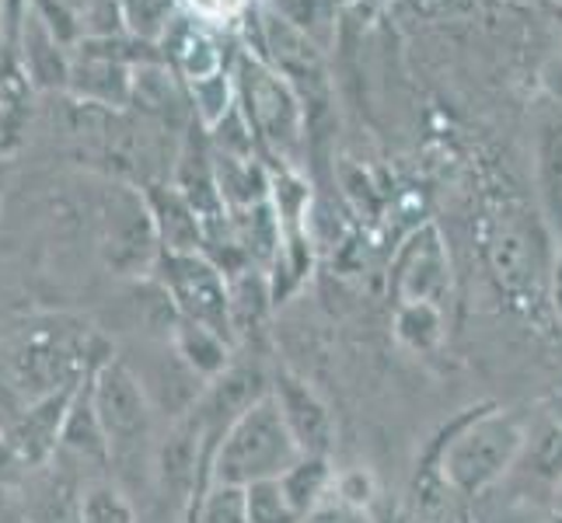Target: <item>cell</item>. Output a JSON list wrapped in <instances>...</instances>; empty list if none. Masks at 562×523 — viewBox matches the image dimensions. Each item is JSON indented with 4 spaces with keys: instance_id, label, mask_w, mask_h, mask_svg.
I'll use <instances>...</instances> for the list:
<instances>
[{
    "instance_id": "1",
    "label": "cell",
    "mask_w": 562,
    "mask_h": 523,
    "mask_svg": "<svg viewBox=\"0 0 562 523\" xmlns=\"http://www.w3.org/2000/svg\"><path fill=\"white\" fill-rule=\"evenodd\" d=\"M112 353V342L81 321H35L25 328H14L11 336L0 339V387L22 409V405L35 398L53 395L74 380L88 377Z\"/></svg>"
},
{
    "instance_id": "2",
    "label": "cell",
    "mask_w": 562,
    "mask_h": 523,
    "mask_svg": "<svg viewBox=\"0 0 562 523\" xmlns=\"http://www.w3.org/2000/svg\"><path fill=\"white\" fill-rule=\"evenodd\" d=\"M443 425L448 436L440 451V471L461 502L486 496L528 447L525 419L499 409L496 401L472 405Z\"/></svg>"
},
{
    "instance_id": "3",
    "label": "cell",
    "mask_w": 562,
    "mask_h": 523,
    "mask_svg": "<svg viewBox=\"0 0 562 523\" xmlns=\"http://www.w3.org/2000/svg\"><path fill=\"white\" fill-rule=\"evenodd\" d=\"M91 405L109 447V481L126 486L137 475L150 486V457H154V412L144 395L137 374L130 371L123 356H109L91 371Z\"/></svg>"
},
{
    "instance_id": "4",
    "label": "cell",
    "mask_w": 562,
    "mask_h": 523,
    "mask_svg": "<svg viewBox=\"0 0 562 523\" xmlns=\"http://www.w3.org/2000/svg\"><path fill=\"white\" fill-rule=\"evenodd\" d=\"M301 457L294 436L277 412L273 398H259L251 409H245L235 422L227 425L221 443L213 447L206 478L210 486H256V481L280 478L290 464Z\"/></svg>"
},
{
    "instance_id": "5",
    "label": "cell",
    "mask_w": 562,
    "mask_h": 523,
    "mask_svg": "<svg viewBox=\"0 0 562 523\" xmlns=\"http://www.w3.org/2000/svg\"><path fill=\"white\" fill-rule=\"evenodd\" d=\"M154 273H158L161 294L171 304L176 318L206 325L231 339L227 276L217 262H210L203 251H161Z\"/></svg>"
},
{
    "instance_id": "6",
    "label": "cell",
    "mask_w": 562,
    "mask_h": 523,
    "mask_svg": "<svg viewBox=\"0 0 562 523\" xmlns=\"http://www.w3.org/2000/svg\"><path fill=\"white\" fill-rule=\"evenodd\" d=\"M99 248L115 276H150L161 259L150 206L130 189H112L99 217Z\"/></svg>"
},
{
    "instance_id": "7",
    "label": "cell",
    "mask_w": 562,
    "mask_h": 523,
    "mask_svg": "<svg viewBox=\"0 0 562 523\" xmlns=\"http://www.w3.org/2000/svg\"><path fill=\"white\" fill-rule=\"evenodd\" d=\"M269 398H273L277 412L286 425V433L294 436L301 454L333 457L336 447V419L328 401L290 366L269 371Z\"/></svg>"
},
{
    "instance_id": "8",
    "label": "cell",
    "mask_w": 562,
    "mask_h": 523,
    "mask_svg": "<svg viewBox=\"0 0 562 523\" xmlns=\"http://www.w3.org/2000/svg\"><path fill=\"white\" fill-rule=\"evenodd\" d=\"M81 380H74V384L60 387V391L43 395V398L22 405V409H18V416L4 425V436L11 443L14 457L25 464V471L43 468V464L53 461L56 440H60L67 409H70L74 395H77V387H81Z\"/></svg>"
},
{
    "instance_id": "9",
    "label": "cell",
    "mask_w": 562,
    "mask_h": 523,
    "mask_svg": "<svg viewBox=\"0 0 562 523\" xmlns=\"http://www.w3.org/2000/svg\"><path fill=\"white\" fill-rule=\"evenodd\" d=\"M392 289H395V304L443 307V300L451 294V269L434 227H423L409 238V245H405V251L395 262Z\"/></svg>"
},
{
    "instance_id": "10",
    "label": "cell",
    "mask_w": 562,
    "mask_h": 523,
    "mask_svg": "<svg viewBox=\"0 0 562 523\" xmlns=\"http://www.w3.org/2000/svg\"><path fill=\"white\" fill-rule=\"evenodd\" d=\"M85 489L81 475L64 468L60 461L32 468L18 486L22 523H81Z\"/></svg>"
},
{
    "instance_id": "11",
    "label": "cell",
    "mask_w": 562,
    "mask_h": 523,
    "mask_svg": "<svg viewBox=\"0 0 562 523\" xmlns=\"http://www.w3.org/2000/svg\"><path fill=\"white\" fill-rule=\"evenodd\" d=\"M486 251H490V265L499 286L507 289L517 304H528V297L538 300V255H535V245L528 238L525 224H520L514 213L503 209L499 217H493Z\"/></svg>"
},
{
    "instance_id": "12",
    "label": "cell",
    "mask_w": 562,
    "mask_h": 523,
    "mask_svg": "<svg viewBox=\"0 0 562 523\" xmlns=\"http://www.w3.org/2000/svg\"><path fill=\"white\" fill-rule=\"evenodd\" d=\"M53 461H60L64 468L70 471H109V447H105V433L99 425V416H94V405H91V374L81 380L77 395L67 409L64 419V430L60 440H56V454Z\"/></svg>"
},
{
    "instance_id": "13",
    "label": "cell",
    "mask_w": 562,
    "mask_h": 523,
    "mask_svg": "<svg viewBox=\"0 0 562 523\" xmlns=\"http://www.w3.org/2000/svg\"><path fill=\"white\" fill-rule=\"evenodd\" d=\"M168 345L171 353L179 356V363L192 377H200L203 384L221 377L231 363L238 360V345L231 342L227 336L213 332L206 325H196V321H186V318H176L168 328Z\"/></svg>"
},
{
    "instance_id": "14",
    "label": "cell",
    "mask_w": 562,
    "mask_h": 523,
    "mask_svg": "<svg viewBox=\"0 0 562 523\" xmlns=\"http://www.w3.org/2000/svg\"><path fill=\"white\" fill-rule=\"evenodd\" d=\"M333 457H315V454H301L290 468L277 478L286 502L294 507V513L304 520L307 513H315L322 502L333 499Z\"/></svg>"
},
{
    "instance_id": "15",
    "label": "cell",
    "mask_w": 562,
    "mask_h": 523,
    "mask_svg": "<svg viewBox=\"0 0 562 523\" xmlns=\"http://www.w3.org/2000/svg\"><path fill=\"white\" fill-rule=\"evenodd\" d=\"M392 332L402 349L416 356H430L448 339V321H443V307L434 304H395Z\"/></svg>"
},
{
    "instance_id": "16",
    "label": "cell",
    "mask_w": 562,
    "mask_h": 523,
    "mask_svg": "<svg viewBox=\"0 0 562 523\" xmlns=\"http://www.w3.org/2000/svg\"><path fill=\"white\" fill-rule=\"evenodd\" d=\"M81 523H140V516H137V507H133V499L115 486V481L102 478V481H91L85 489Z\"/></svg>"
},
{
    "instance_id": "17",
    "label": "cell",
    "mask_w": 562,
    "mask_h": 523,
    "mask_svg": "<svg viewBox=\"0 0 562 523\" xmlns=\"http://www.w3.org/2000/svg\"><path fill=\"white\" fill-rule=\"evenodd\" d=\"M182 523H248L245 516V489L238 486H206V492L192 502Z\"/></svg>"
},
{
    "instance_id": "18",
    "label": "cell",
    "mask_w": 562,
    "mask_h": 523,
    "mask_svg": "<svg viewBox=\"0 0 562 523\" xmlns=\"http://www.w3.org/2000/svg\"><path fill=\"white\" fill-rule=\"evenodd\" d=\"M245 516L248 523H301V516L286 502L277 478L245 486Z\"/></svg>"
},
{
    "instance_id": "19",
    "label": "cell",
    "mask_w": 562,
    "mask_h": 523,
    "mask_svg": "<svg viewBox=\"0 0 562 523\" xmlns=\"http://www.w3.org/2000/svg\"><path fill=\"white\" fill-rule=\"evenodd\" d=\"M333 499L342 502V507H350V510L371 513L378 502H381L378 478L367 471V468L336 471V478H333Z\"/></svg>"
},
{
    "instance_id": "20",
    "label": "cell",
    "mask_w": 562,
    "mask_h": 523,
    "mask_svg": "<svg viewBox=\"0 0 562 523\" xmlns=\"http://www.w3.org/2000/svg\"><path fill=\"white\" fill-rule=\"evenodd\" d=\"M301 523H374V513H360V510L342 507L336 499H328L315 513H307Z\"/></svg>"
},
{
    "instance_id": "21",
    "label": "cell",
    "mask_w": 562,
    "mask_h": 523,
    "mask_svg": "<svg viewBox=\"0 0 562 523\" xmlns=\"http://www.w3.org/2000/svg\"><path fill=\"white\" fill-rule=\"evenodd\" d=\"M25 464L14 457L11 451V443L4 436V430H0V486H8V489H18L22 486V478H25Z\"/></svg>"
},
{
    "instance_id": "22",
    "label": "cell",
    "mask_w": 562,
    "mask_h": 523,
    "mask_svg": "<svg viewBox=\"0 0 562 523\" xmlns=\"http://www.w3.org/2000/svg\"><path fill=\"white\" fill-rule=\"evenodd\" d=\"M192 4H196V11L217 18V14H231V11L241 4V0H192Z\"/></svg>"
},
{
    "instance_id": "23",
    "label": "cell",
    "mask_w": 562,
    "mask_h": 523,
    "mask_svg": "<svg viewBox=\"0 0 562 523\" xmlns=\"http://www.w3.org/2000/svg\"><path fill=\"white\" fill-rule=\"evenodd\" d=\"M458 523H475V520H472V510H469V502H464V507H461V516H458Z\"/></svg>"
}]
</instances>
